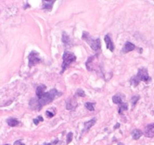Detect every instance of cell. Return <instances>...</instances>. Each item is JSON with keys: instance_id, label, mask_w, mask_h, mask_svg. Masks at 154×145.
Masks as SVG:
<instances>
[{"instance_id": "1", "label": "cell", "mask_w": 154, "mask_h": 145, "mask_svg": "<svg viewBox=\"0 0 154 145\" xmlns=\"http://www.w3.org/2000/svg\"><path fill=\"white\" fill-rule=\"evenodd\" d=\"M63 94V93L59 92L58 90L56 88L50 90L49 92H45V94L39 98H32L29 101V107H30L33 111H40L43 107L47 105V104H51L53 100L58 97H60Z\"/></svg>"}, {"instance_id": "2", "label": "cell", "mask_w": 154, "mask_h": 145, "mask_svg": "<svg viewBox=\"0 0 154 145\" xmlns=\"http://www.w3.org/2000/svg\"><path fill=\"white\" fill-rule=\"evenodd\" d=\"M140 82H144L147 84L151 82V77L149 76L146 68H141L138 69L137 75L132 77L130 80V83L134 87L138 86Z\"/></svg>"}, {"instance_id": "3", "label": "cell", "mask_w": 154, "mask_h": 145, "mask_svg": "<svg viewBox=\"0 0 154 145\" xmlns=\"http://www.w3.org/2000/svg\"><path fill=\"white\" fill-rule=\"evenodd\" d=\"M82 39L86 41L87 44L91 47V49L95 51H100L101 49V41L100 39H93L91 36L87 33V31H84L82 35Z\"/></svg>"}, {"instance_id": "4", "label": "cell", "mask_w": 154, "mask_h": 145, "mask_svg": "<svg viewBox=\"0 0 154 145\" xmlns=\"http://www.w3.org/2000/svg\"><path fill=\"white\" fill-rule=\"evenodd\" d=\"M77 59V57L71 51H65L63 56V64H62V70H61V74H63L65 70L69 68V67L71 65V63L75 62Z\"/></svg>"}, {"instance_id": "5", "label": "cell", "mask_w": 154, "mask_h": 145, "mask_svg": "<svg viewBox=\"0 0 154 145\" xmlns=\"http://www.w3.org/2000/svg\"><path fill=\"white\" fill-rule=\"evenodd\" d=\"M29 67H32L38 63H41V59L39 57V54L35 51H31L29 55Z\"/></svg>"}, {"instance_id": "6", "label": "cell", "mask_w": 154, "mask_h": 145, "mask_svg": "<svg viewBox=\"0 0 154 145\" xmlns=\"http://www.w3.org/2000/svg\"><path fill=\"white\" fill-rule=\"evenodd\" d=\"M144 135L147 138H153L154 137V123L147 125L144 129Z\"/></svg>"}, {"instance_id": "7", "label": "cell", "mask_w": 154, "mask_h": 145, "mask_svg": "<svg viewBox=\"0 0 154 145\" xmlns=\"http://www.w3.org/2000/svg\"><path fill=\"white\" fill-rule=\"evenodd\" d=\"M136 49V46L133 44V43L130 42H126L125 44H124L123 47V53H129L130 51H134L135 49Z\"/></svg>"}, {"instance_id": "8", "label": "cell", "mask_w": 154, "mask_h": 145, "mask_svg": "<svg viewBox=\"0 0 154 145\" xmlns=\"http://www.w3.org/2000/svg\"><path fill=\"white\" fill-rule=\"evenodd\" d=\"M96 123V118H93L90 119L89 121H87V122H85L84 123V128H83V131H82V133H85V132H88L89 129H91L92 126H93Z\"/></svg>"}, {"instance_id": "9", "label": "cell", "mask_w": 154, "mask_h": 145, "mask_svg": "<svg viewBox=\"0 0 154 145\" xmlns=\"http://www.w3.org/2000/svg\"><path fill=\"white\" fill-rule=\"evenodd\" d=\"M105 42L106 43V47H107V49H108V50H110L111 52H113V51H114V48L115 47H114V43H113L111 39V37H110V36L108 34L106 35L105 36Z\"/></svg>"}, {"instance_id": "10", "label": "cell", "mask_w": 154, "mask_h": 145, "mask_svg": "<svg viewBox=\"0 0 154 145\" xmlns=\"http://www.w3.org/2000/svg\"><path fill=\"white\" fill-rule=\"evenodd\" d=\"M54 2L55 1H42V9L47 10V11H51Z\"/></svg>"}, {"instance_id": "11", "label": "cell", "mask_w": 154, "mask_h": 145, "mask_svg": "<svg viewBox=\"0 0 154 145\" xmlns=\"http://www.w3.org/2000/svg\"><path fill=\"white\" fill-rule=\"evenodd\" d=\"M46 88H47V87H46L45 85H40L39 86H38L36 88V97L39 98L43 94H45V91Z\"/></svg>"}, {"instance_id": "12", "label": "cell", "mask_w": 154, "mask_h": 145, "mask_svg": "<svg viewBox=\"0 0 154 145\" xmlns=\"http://www.w3.org/2000/svg\"><path fill=\"white\" fill-rule=\"evenodd\" d=\"M143 135L144 133L142 132L140 129H135L132 132V137L134 140H138Z\"/></svg>"}, {"instance_id": "13", "label": "cell", "mask_w": 154, "mask_h": 145, "mask_svg": "<svg viewBox=\"0 0 154 145\" xmlns=\"http://www.w3.org/2000/svg\"><path fill=\"white\" fill-rule=\"evenodd\" d=\"M7 124L11 127H15L17 125H18L20 122H19L17 119L15 118H9L7 119Z\"/></svg>"}, {"instance_id": "14", "label": "cell", "mask_w": 154, "mask_h": 145, "mask_svg": "<svg viewBox=\"0 0 154 145\" xmlns=\"http://www.w3.org/2000/svg\"><path fill=\"white\" fill-rule=\"evenodd\" d=\"M112 100H113V103L115 104H117V105H120L121 104H123V100H122V97H120V95L119 94H115L112 98Z\"/></svg>"}, {"instance_id": "15", "label": "cell", "mask_w": 154, "mask_h": 145, "mask_svg": "<svg viewBox=\"0 0 154 145\" xmlns=\"http://www.w3.org/2000/svg\"><path fill=\"white\" fill-rule=\"evenodd\" d=\"M128 110V104L127 103H123L120 105H119V110H118V113L120 114H123V112Z\"/></svg>"}, {"instance_id": "16", "label": "cell", "mask_w": 154, "mask_h": 145, "mask_svg": "<svg viewBox=\"0 0 154 145\" xmlns=\"http://www.w3.org/2000/svg\"><path fill=\"white\" fill-rule=\"evenodd\" d=\"M62 40H63V43L65 44V45H68L70 42V39H69V36H68L65 32H63V38H62Z\"/></svg>"}, {"instance_id": "17", "label": "cell", "mask_w": 154, "mask_h": 145, "mask_svg": "<svg viewBox=\"0 0 154 145\" xmlns=\"http://www.w3.org/2000/svg\"><path fill=\"white\" fill-rule=\"evenodd\" d=\"M94 104H95V103L86 102L85 107L87 110H89V111H95V109H94Z\"/></svg>"}, {"instance_id": "18", "label": "cell", "mask_w": 154, "mask_h": 145, "mask_svg": "<svg viewBox=\"0 0 154 145\" xmlns=\"http://www.w3.org/2000/svg\"><path fill=\"white\" fill-rule=\"evenodd\" d=\"M72 139H73V133L69 132L68 133L67 136H66V144H69L72 141Z\"/></svg>"}, {"instance_id": "19", "label": "cell", "mask_w": 154, "mask_h": 145, "mask_svg": "<svg viewBox=\"0 0 154 145\" xmlns=\"http://www.w3.org/2000/svg\"><path fill=\"white\" fill-rule=\"evenodd\" d=\"M140 99V96H133L132 98H131V101H132V106L134 107L135 106V104H137L138 100Z\"/></svg>"}, {"instance_id": "20", "label": "cell", "mask_w": 154, "mask_h": 145, "mask_svg": "<svg viewBox=\"0 0 154 145\" xmlns=\"http://www.w3.org/2000/svg\"><path fill=\"white\" fill-rule=\"evenodd\" d=\"M44 121V119H43V117H41V116H39V117H37V118L34 119H33V123H34L35 125H39V123H40V122H43Z\"/></svg>"}, {"instance_id": "21", "label": "cell", "mask_w": 154, "mask_h": 145, "mask_svg": "<svg viewBox=\"0 0 154 145\" xmlns=\"http://www.w3.org/2000/svg\"><path fill=\"white\" fill-rule=\"evenodd\" d=\"M76 95H77V96H79V97H85L86 94H85V92H84V91L82 89H77V92H76Z\"/></svg>"}, {"instance_id": "22", "label": "cell", "mask_w": 154, "mask_h": 145, "mask_svg": "<svg viewBox=\"0 0 154 145\" xmlns=\"http://www.w3.org/2000/svg\"><path fill=\"white\" fill-rule=\"evenodd\" d=\"M58 142H59V140L58 139H55L54 141H51V143H45L43 144L42 145H57Z\"/></svg>"}, {"instance_id": "23", "label": "cell", "mask_w": 154, "mask_h": 145, "mask_svg": "<svg viewBox=\"0 0 154 145\" xmlns=\"http://www.w3.org/2000/svg\"><path fill=\"white\" fill-rule=\"evenodd\" d=\"M54 115L55 113H52L50 111H46V116H47V117H48V118H52V117H54Z\"/></svg>"}, {"instance_id": "24", "label": "cell", "mask_w": 154, "mask_h": 145, "mask_svg": "<svg viewBox=\"0 0 154 145\" xmlns=\"http://www.w3.org/2000/svg\"><path fill=\"white\" fill-rule=\"evenodd\" d=\"M17 144H18V145H26L24 144H23L21 143V140H18V141H17L14 144V145H17Z\"/></svg>"}, {"instance_id": "25", "label": "cell", "mask_w": 154, "mask_h": 145, "mask_svg": "<svg viewBox=\"0 0 154 145\" xmlns=\"http://www.w3.org/2000/svg\"><path fill=\"white\" fill-rule=\"evenodd\" d=\"M120 123H117V125H116L115 126H114V129H118V128H119V126H120Z\"/></svg>"}, {"instance_id": "26", "label": "cell", "mask_w": 154, "mask_h": 145, "mask_svg": "<svg viewBox=\"0 0 154 145\" xmlns=\"http://www.w3.org/2000/svg\"><path fill=\"white\" fill-rule=\"evenodd\" d=\"M4 145H10L9 144H4Z\"/></svg>"}, {"instance_id": "27", "label": "cell", "mask_w": 154, "mask_h": 145, "mask_svg": "<svg viewBox=\"0 0 154 145\" xmlns=\"http://www.w3.org/2000/svg\"><path fill=\"white\" fill-rule=\"evenodd\" d=\"M118 145H124V144H119Z\"/></svg>"}]
</instances>
